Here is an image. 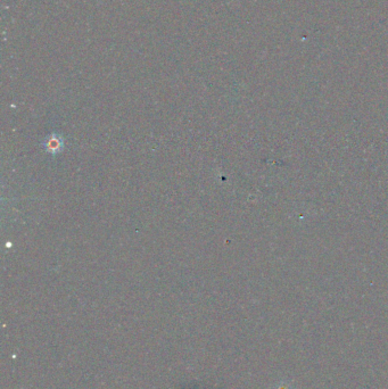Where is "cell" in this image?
I'll return each instance as SVG.
<instances>
[{
	"label": "cell",
	"instance_id": "1",
	"mask_svg": "<svg viewBox=\"0 0 388 389\" xmlns=\"http://www.w3.org/2000/svg\"><path fill=\"white\" fill-rule=\"evenodd\" d=\"M43 146L47 152H50L52 155L60 154L64 149V138L59 133L52 132L44 140Z\"/></svg>",
	"mask_w": 388,
	"mask_h": 389
}]
</instances>
